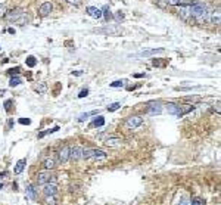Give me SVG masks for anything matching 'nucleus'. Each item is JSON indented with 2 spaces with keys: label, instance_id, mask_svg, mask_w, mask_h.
<instances>
[{
  "label": "nucleus",
  "instance_id": "nucleus-1",
  "mask_svg": "<svg viewBox=\"0 0 221 205\" xmlns=\"http://www.w3.org/2000/svg\"><path fill=\"white\" fill-rule=\"evenodd\" d=\"M190 5V15L193 16L196 21H207L208 19V15H209V9L205 3L202 2H194V3H189Z\"/></svg>",
  "mask_w": 221,
  "mask_h": 205
},
{
  "label": "nucleus",
  "instance_id": "nucleus-2",
  "mask_svg": "<svg viewBox=\"0 0 221 205\" xmlns=\"http://www.w3.org/2000/svg\"><path fill=\"white\" fill-rule=\"evenodd\" d=\"M83 158L87 161H96V159H106V153L100 149H84Z\"/></svg>",
  "mask_w": 221,
  "mask_h": 205
},
{
  "label": "nucleus",
  "instance_id": "nucleus-3",
  "mask_svg": "<svg viewBox=\"0 0 221 205\" xmlns=\"http://www.w3.org/2000/svg\"><path fill=\"white\" fill-rule=\"evenodd\" d=\"M97 33L109 34V36H120V34L122 33V30H121V27H118V25H109V24H108L105 28L97 30Z\"/></svg>",
  "mask_w": 221,
  "mask_h": 205
},
{
  "label": "nucleus",
  "instance_id": "nucleus-4",
  "mask_svg": "<svg viewBox=\"0 0 221 205\" xmlns=\"http://www.w3.org/2000/svg\"><path fill=\"white\" fill-rule=\"evenodd\" d=\"M53 179H55V176L50 173V170L40 171L39 176H37V185H46V183H49L50 180H53Z\"/></svg>",
  "mask_w": 221,
  "mask_h": 205
},
{
  "label": "nucleus",
  "instance_id": "nucleus-5",
  "mask_svg": "<svg viewBox=\"0 0 221 205\" xmlns=\"http://www.w3.org/2000/svg\"><path fill=\"white\" fill-rule=\"evenodd\" d=\"M141 123H143V118H141V117H139V115H134V117L127 118V121H125V126H127L128 128H137V127L141 126Z\"/></svg>",
  "mask_w": 221,
  "mask_h": 205
},
{
  "label": "nucleus",
  "instance_id": "nucleus-6",
  "mask_svg": "<svg viewBox=\"0 0 221 205\" xmlns=\"http://www.w3.org/2000/svg\"><path fill=\"white\" fill-rule=\"evenodd\" d=\"M22 13L24 12H22V9H21V7H15V9H12V10L6 12V19L10 21V22H15V21L18 19Z\"/></svg>",
  "mask_w": 221,
  "mask_h": 205
},
{
  "label": "nucleus",
  "instance_id": "nucleus-7",
  "mask_svg": "<svg viewBox=\"0 0 221 205\" xmlns=\"http://www.w3.org/2000/svg\"><path fill=\"white\" fill-rule=\"evenodd\" d=\"M156 53H164V49H152V50H145V52L136 53V55H130V58H146V56H152Z\"/></svg>",
  "mask_w": 221,
  "mask_h": 205
},
{
  "label": "nucleus",
  "instance_id": "nucleus-8",
  "mask_svg": "<svg viewBox=\"0 0 221 205\" xmlns=\"http://www.w3.org/2000/svg\"><path fill=\"white\" fill-rule=\"evenodd\" d=\"M103 143L106 146H109V148H117V146L122 145V139H121V137H115V136H109V137L105 139Z\"/></svg>",
  "mask_w": 221,
  "mask_h": 205
},
{
  "label": "nucleus",
  "instance_id": "nucleus-9",
  "mask_svg": "<svg viewBox=\"0 0 221 205\" xmlns=\"http://www.w3.org/2000/svg\"><path fill=\"white\" fill-rule=\"evenodd\" d=\"M44 186V189H43V192H44V195L46 196H55L56 195V192H58V186L55 185V183H46V185H43Z\"/></svg>",
  "mask_w": 221,
  "mask_h": 205
},
{
  "label": "nucleus",
  "instance_id": "nucleus-10",
  "mask_svg": "<svg viewBox=\"0 0 221 205\" xmlns=\"http://www.w3.org/2000/svg\"><path fill=\"white\" fill-rule=\"evenodd\" d=\"M178 15H180V18L181 19H184V21H187L192 15H190V5L189 3H186V5H183L181 3L180 5V12H178Z\"/></svg>",
  "mask_w": 221,
  "mask_h": 205
},
{
  "label": "nucleus",
  "instance_id": "nucleus-11",
  "mask_svg": "<svg viewBox=\"0 0 221 205\" xmlns=\"http://www.w3.org/2000/svg\"><path fill=\"white\" fill-rule=\"evenodd\" d=\"M52 9H53V5H52L50 2H46V3H43V5L39 7V15H40V16H47L49 13L52 12Z\"/></svg>",
  "mask_w": 221,
  "mask_h": 205
},
{
  "label": "nucleus",
  "instance_id": "nucleus-12",
  "mask_svg": "<svg viewBox=\"0 0 221 205\" xmlns=\"http://www.w3.org/2000/svg\"><path fill=\"white\" fill-rule=\"evenodd\" d=\"M69 152H71V148L69 146H63L62 149L59 151V161L60 162H67L68 159H69Z\"/></svg>",
  "mask_w": 221,
  "mask_h": 205
},
{
  "label": "nucleus",
  "instance_id": "nucleus-13",
  "mask_svg": "<svg viewBox=\"0 0 221 205\" xmlns=\"http://www.w3.org/2000/svg\"><path fill=\"white\" fill-rule=\"evenodd\" d=\"M69 158L72 159V161H78L80 158H83V149H81L80 146H75L69 152Z\"/></svg>",
  "mask_w": 221,
  "mask_h": 205
},
{
  "label": "nucleus",
  "instance_id": "nucleus-14",
  "mask_svg": "<svg viewBox=\"0 0 221 205\" xmlns=\"http://www.w3.org/2000/svg\"><path fill=\"white\" fill-rule=\"evenodd\" d=\"M86 12H87L92 18H96V19L102 18V10L100 9H97V7H94V6H88L87 9H86Z\"/></svg>",
  "mask_w": 221,
  "mask_h": 205
},
{
  "label": "nucleus",
  "instance_id": "nucleus-15",
  "mask_svg": "<svg viewBox=\"0 0 221 205\" xmlns=\"http://www.w3.org/2000/svg\"><path fill=\"white\" fill-rule=\"evenodd\" d=\"M162 112V105L159 102H156V103H152V105L149 106V115H158V114Z\"/></svg>",
  "mask_w": 221,
  "mask_h": 205
},
{
  "label": "nucleus",
  "instance_id": "nucleus-16",
  "mask_svg": "<svg viewBox=\"0 0 221 205\" xmlns=\"http://www.w3.org/2000/svg\"><path fill=\"white\" fill-rule=\"evenodd\" d=\"M193 105H183V106H178V114H177V117L178 118H181L183 115H186V114L192 112L193 111Z\"/></svg>",
  "mask_w": 221,
  "mask_h": 205
},
{
  "label": "nucleus",
  "instance_id": "nucleus-17",
  "mask_svg": "<svg viewBox=\"0 0 221 205\" xmlns=\"http://www.w3.org/2000/svg\"><path fill=\"white\" fill-rule=\"evenodd\" d=\"M211 24H215V25H218L220 24V12L217 10V12H209V15H208V19Z\"/></svg>",
  "mask_w": 221,
  "mask_h": 205
},
{
  "label": "nucleus",
  "instance_id": "nucleus-18",
  "mask_svg": "<svg viewBox=\"0 0 221 205\" xmlns=\"http://www.w3.org/2000/svg\"><path fill=\"white\" fill-rule=\"evenodd\" d=\"M25 164H27V159H19L16 164H15V174H21V173L24 171V168H25Z\"/></svg>",
  "mask_w": 221,
  "mask_h": 205
},
{
  "label": "nucleus",
  "instance_id": "nucleus-19",
  "mask_svg": "<svg viewBox=\"0 0 221 205\" xmlns=\"http://www.w3.org/2000/svg\"><path fill=\"white\" fill-rule=\"evenodd\" d=\"M43 165H44L46 170H53L55 167H56V161H55V158L50 157V158H47L46 161H44V164H43Z\"/></svg>",
  "mask_w": 221,
  "mask_h": 205
},
{
  "label": "nucleus",
  "instance_id": "nucleus-20",
  "mask_svg": "<svg viewBox=\"0 0 221 205\" xmlns=\"http://www.w3.org/2000/svg\"><path fill=\"white\" fill-rule=\"evenodd\" d=\"M58 130H59V126H55V127H52V128H47V130H44V132L39 133V139H43L44 136H47V134H52V133L58 132Z\"/></svg>",
  "mask_w": 221,
  "mask_h": 205
},
{
  "label": "nucleus",
  "instance_id": "nucleus-21",
  "mask_svg": "<svg viewBox=\"0 0 221 205\" xmlns=\"http://www.w3.org/2000/svg\"><path fill=\"white\" fill-rule=\"evenodd\" d=\"M167 111H168V114H171V115H175V117H177V114H178V105H175V103H168Z\"/></svg>",
  "mask_w": 221,
  "mask_h": 205
},
{
  "label": "nucleus",
  "instance_id": "nucleus-22",
  "mask_svg": "<svg viewBox=\"0 0 221 205\" xmlns=\"http://www.w3.org/2000/svg\"><path fill=\"white\" fill-rule=\"evenodd\" d=\"M28 21H30V18H28V15H25V13H22L18 19L15 21L18 25H25V24H28Z\"/></svg>",
  "mask_w": 221,
  "mask_h": 205
},
{
  "label": "nucleus",
  "instance_id": "nucleus-23",
  "mask_svg": "<svg viewBox=\"0 0 221 205\" xmlns=\"http://www.w3.org/2000/svg\"><path fill=\"white\" fill-rule=\"evenodd\" d=\"M27 195H28V198L31 199V201L35 199V189L33 187V185H27Z\"/></svg>",
  "mask_w": 221,
  "mask_h": 205
},
{
  "label": "nucleus",
  "instance_id": "nucleus-24",
  "mask_svg": "<svg viewBox=\"0 0 221 205\" xmlns=\"http://www.w3.org/2000/svg\"><path fill=\"white\" fill-rule=\"evenodd\" d=\"M99 112H100V111H90V112L81 114L80 117H78V121H84L86 118H88V117H92V115H97Z\"/></svg>",
  "mask_w": 221,
  "mask_h": 205
},
{
  "label": "nucleus",
  "instance_id": "nucleus-25",
  "mask_svg": "<svg viewBox=\"0 0 221 205\" xmlns=\"http://www.w3.org/2000/svg\"><path fill=\"white\" fill-rule=\"evenodd\" d=\"M21 84V78L19 77H10V81H9V86L10 87H16V86H19Z\"/></svg>",
  "mask_w": 221,
  "mask_h": 205
},
{
  "label": "nucleus",
  "instance_id": "nucleus-26",
  "mask_svg": "<svg viewBox=\"0 0 221 205\" xmlns=\"http://www.w3.org/2000/svg\"><path fill=\"white\" fill-rule=\"evenodd\" d=\"M93 126H94V127H103V126H105V118L99 115V117H97V118L93 121Z\"/></svg>",
  "mask_w": 221,
  "mask_h": 205
},
{
  "label": "nucleus",
  "instance_id": "nucleus-27",
  "mask_svg": "<svg viewBox=\"0 0 221 205\" xmlns=\"http://www.w3.org/2000/svg\"><path fill=\"white\" fill-rule=\"evenodd\" d=\"M25 64H27V66H30V68H33V66H35V64H37V61H35V58H34V56H28L27 59H25Z\"/></svg>",
  "mask_w": 221,
  "mask_h": 205
},
{
  "label": "nucleus",
  "instance_id": "nucleus-28",
  "mask_svg": "<svg viewBox=\"0 0 221 205\" xmlns=\"http://www.w3.org/2000/svg\"><path fill=\"white\" fill-rule=\"evenodd\" d=\"M102 15H105V19L109 22V19H112V13L109 12V7L105 6L103 7V12H102Z\"/></svg>",
  "mask_w": 221,
  "mask_h": 205
},
{
  "label": "nucleus",
  "instance_id": "nucleus-29",
  "mask_svg": "<svg viewBox=\"0 0 221 205\" xmlns=\"http://www.w3.org/2000/svg\"><path fill=\"white\" fill-rule=\"evenodd\" d=\"M120 108H121V103L120 102H115V103H112V105L108 106V111H109V112H114V111L120 109Z\"/></svg>",
  "mask_w": 221,
  "mask_h": 205
},
{
  "label": "nucleus",
  "instance_id": "nucleus-30",
  "mask_svg": "<svg viewBox=\"0 0 221 205\" xmlns=\"http://www.w3.org/2000/svg\"><path fill=\"white\" fill-rule=\"evenodd\" d=\"M167 5H171V6H178L183 3V0H165Z\"/></svg>",
  "mask_w": 221,
  "mask_h": 205
},
{
  "label": "nucleus",
  "instance_id": "nucleus-31",
  "mask_svg": "<svg viewBox=\"0 0 221 205\" xmlns=\"http://www.w3.org/2000/svg\"><path fill=\"white\" fill-rule=\"evenodd\" d=\"M190 205H205V201H202L201 198H194L192 202H190Z\"/></svg>",
  "mask_w": 221,
  "mask_h": 205
},
{
  "label": "nucleus",
  "instance_id": "nucleus-32",
  "mask_svg": "<svg viewBox=\"0 0 221 205\" xmlns=\"http://www.w3.org/2000/svg\"><path fill=\"white\" fill-rule=\"evenodd\" d=\"M124 86V81L122 80H117L114 83H111V87H122Z\"/></svg>",
  "mask_w": 221,
  "mask_h": 205
},
{
  "label": "nucleus",
  "instance_id": "nucleus-33",
  "mask_svg": "<svg viewBox=\"0 0 221 205\" xmlns=\"http://www.w3.org/2000/svg\"><path fill=\"white\" fill-rule=\"evenodd\" d=\"M7 73L10 74V75H14V74H19V66H15V68H10V69H7Z\"/></svg>",
  "mask_w": 221,
  "mask_h": 205
},
{
  "label": "nucleus",
  "instance_id": "nucleus-34",
  "mask_svg": "<svg viewBox=\"0 0 221 205\" xmlns=\"http://www.w3.org/2000/svg\"><path fill=\"white\" fill-rule=\"evenodd\" d=\"M46 90H47V86H46V83H41L40 86H37V92L43 93V92H46Z\"/></svg>",
  "mask_w": 221,
  "mask_h": 205
},
{
  "label": "nucleus",
  "instance_id": "nucleus-35",
  "mask_svg": "<svg viewBox=\"0 0 221 205\" xmlns=\"http://www.w3.org/2000/svg\"><path fill=\"white\" fill-rule=\"evenodd\" d=\"M6 12H7L6 6H5L3 3H0V16H5V15H6Z\"/></svg>",
  "mask_w": 221,
  "mask_h": 205
},
{
  "label": "nucleus",
  "instance_id": "nucleus-36",
  "mask_svg": "<svg viewBox=\"0 0 221 205\" xmlns=\"http://www.w3.org/2000/svg\"><path fill=\"white\" fill-rule=\"evenodd\" d=\"M46 205H55V198L53 196H46Z\"/></svg>",
  "mask_w": 221,
  "mask_h": 205
},
{
  "label": "nucleus",
  "instance_id": "nucleus-37",
  "mask_svg": "<svg viewBox=\"0 0 221 205\" xmlns=\"http://www.w3.org/2000/svg\"><path fill=\"white\" fill-rule=\"evenodd\" d=\"M19 123L21 124H24V126H30V124H31V119L30 118H21Z\"/></svg>",
  "mask_w": 221,
  "mask_h": 205
},
{
  "label": "nucleus",
  "instance_id": "nucleus-38",
  "mask_svg": "<svg viewBox=\"0 0 221 205\" xmlns=\"http://www.w3.org/2000/svg\"><path fill=\"white\" fill-rule=\"evenodd\" d=\"M12 103H14V102H12L10 99L6 100V102H5V109H6V111H10V106H12Z\"/></svg>",
  "mask_w": 221,
  "mask_h": 205
},
{
  "label": "nucleus",
  "instance_id": "nucleus-39",
  "mask_svg": "<svg viewBox=\"0 0 221 205\" xmlns=\"http://www.w3.org/2000/svg\"><path fill=\"white\" fill-rule=\"evenodd\" d=\"M115 19H117L118 22H120V21H122V19H124V15H122L121 12H117V13H115Z\"/></svg>",
  "mask_w": 221,
  "mask_h": 205
},
{
  "label": "nucleus",
  "instance_id": "nucleus-40",
  "mask_svg": "<svg viewBox=\"0 0 221 205\" xmlns=\"http://www.w3.org/2000/svg\"><path fill=\"white\" fill-rule=\"evenodd\" d=\"M178 205H190V201H189V199H186V198H183V199H180V201H178Z\"/></svg>",
  "mask_w": 221,
  "mask_h": 205
},
{
  "label": "nucleus",
  "instance_id": "nucleus-41",
  "mask_svg": "<svg viewBox=\"0 0 221 205\" xmlns=\"http://www.w3.org/2000/svg\"><path fill=\"white\" fill-rule=\"evenodd\" d=\"M87 94H88V90H87V89H84V90H81V92H80L78 98H86Z\"/></svg>",
  "mask_w": 221,
  "mask_h": 205
},
{
  "label": "nucleus",
  "instance_id": "nucleus-42",
  "mask_svg": "<svg viewBox=\"0 0 221 205\" xmlns=\"http://www.w3.org/2000/svg\"><path fill=\"white\" fill-rule=\"evenodd\" d=\"M214 109L217 111V114H220V102H217V105L214 106Z\"/></svg>",
  "mask_w": 221,
  "mask_h": 205
},
{
  "label": "nucleus",
  "instance_id": "nucleus-43",
  "mask_svg": "<svg viewBox=\"0 0 221 205\" xmlns=\"http://www.w3.org/2000/svg\"><path fill=\"white\" fill-rule=\"evenodd\" d=\"M12 126H14V119H9L7 121V128H12Z\"/></svg>",
  "mask_w": 221,
  "mask_h": 205
},
{
  "label": "nucleus",
  "instance_id": "nucleus-44",
  "mask_svg": "<svg viewBox=\"0 0 221 205\" xmlns=\"http://www.w3.org/2000/svg\"><path fill=\"white\" fill-rule=\"evenodd\" d=\"M68 3H72V5H78L80 3V0H67Z\"/></svg>",
  "mask_w": 221,
  "mask_h": 205
},
{
  "label": "nucleus",
  "instance_id": "nucleus-45",
  "mask_svg": "<svg viewBox=\"0 0 221 205\" xmlns=\"http://www.w3.org/2000/svg\"><path fill=\"white\" fill-rule=\"evenodd\" d=\"M7 33H9V34H15V28H7Z\"/></svg>",
  "mask_w": 221,
  "mask_h": 205
},
{
  "label": "nucleus",
  "instance_id": "nucleus-46",
  "mask_svg": "<svg viewBox=\"0 0 221 205\" xmlns=\"http://www.w3.org/2000/svg\"><path fill=\"white\" fill-rule=\"evenodd\" d=\"M7 176V173H0V179H5Z\"/></svg>",
  "mask_w": 221,
  "mask_h": 205
},
{
  "label": "nucleus",
  "instance_id": "nucleus-47",
  "mask_svg": "<svg viewBox=\"0 0 221 205\" xmlns=\"http://www.w3.org/2000/svg\"><path fill=\"white\" fill-rule=\"evenodd\" d=\"M72 74H75V75H81L83 73H81V71H75V73H72Z\"/></svg>",
  "mask_w": 221,
  "mask_h": 205
},
{
  "label": "nucleus",
  "instance_id": "nucleus-48",
  "mask_svg": "<svg viewBox=\"0 0 221 205\" xmlns=\"http://www.w3.org/2000/svg\"><path fill=\"white\" fill-rule=\"evenodd\" d=\"M2 189H3V185H2V183H0V190H2Z\"/></svg>",
  "mask_w": 221,
  "mask_h": 205
}]
</instances>
